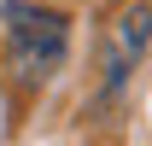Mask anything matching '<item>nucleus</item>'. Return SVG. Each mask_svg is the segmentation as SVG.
Instances as JSON below:
<instances>
[{"mask_svg": "<svg viewBox=\"0 0 152 146\" xmlns=\"http://www.w3.org/2000/svg\"><path fill=\"white\" fill-rule=\"evenodd\" d=\"M0 23H6V58H12V76H18L23 88H41V82L64 64L70 18L53 12V6H35V0H6V6H0Z\"/></svg>", "mask_w": 152, "mask_h": 146, "instance_id": "1", "label": "nucleus"}, {"mask_svg": "<svg viewBox=\"0 0 152 146\" xmlns=\"http://www.w3.org/2000/svg\"><path fill=\"white\" fill-rule=\"evenodd\" d=\"M146 41H152V6H129V12L117 18L111 41H105V88H99V105H105V99L129 82L134 58L146 53Z\"/></svg>", "mask_w": 152, "mask_h": 146, "instance_id": "2", "label": "nucleus"}]
</instances>
